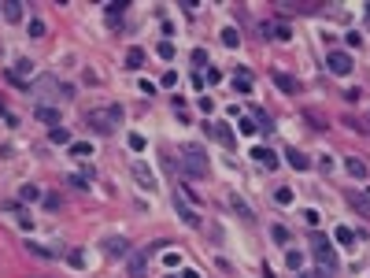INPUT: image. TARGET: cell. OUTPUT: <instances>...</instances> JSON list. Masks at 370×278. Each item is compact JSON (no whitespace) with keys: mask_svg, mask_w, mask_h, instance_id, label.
Instances as JSON below:
<instances>
[{"mask_svg":"<svg viewBox=\"0 0 370 278\" xmlns=\"http://www.w3.org/2000/svg\"><path fill=\"white\" fill-rule=\"evenodd\" d=\"M296 278H311V274H307V271H300V274H296Z\"/></svg>","mask_w":370,"mask_h":278,"instance_id":"obj_47","label":"cell"},{"mask_svg":"<svg viewBox=\"0 0 370 278\" xmlns=\"http://www.w3.org/2000/svg\"><path fill=\"white\" fill-rule=\"evenodd\" d=\"M130 148L141 152V148H145V137H141V134H130Z\"/></svg>","mask_w":370,"mask_h":278,"instance_id":"obj_40","label":"cell"},{"mask_svg":"<svg viewBox=\"0 0 370 278\" xmlns=\"http://www.w3.org/2000/svg\"><path fill=\"white\" fill-rule=\"evenodd\" d=\"M174 208H178V215H181V223L185 226H204V219H200V211H193L196 204H189L181 193H174Z\"/></svg>","mask_w":370,"mask_h":278,"instance_id":"obj_8","label":"cell"},{"mask_svg":"<svg viewBox=\"0 0 370 278\" xmlns=\"http://www.w3.org/2000/svg\"><path fill=\"white\" fill-rule=\"evenodd\" d=\"M30 74H34V59H26V56H22V59H15V67L8 71V78L26 93V78H30Z\"/></svg>","mask_w":370,"mask_h":278,"instance_id":"obj_9","label":"cell"},{"mask_svg":"<svg viewBox=\"0 0 370 278\" xmlns=\"http://www.w3.org/2000/svg\"><path fill=\"white\" fill-rule=\"evenodd\" d=\"M49 30H44V19H30V37H44Z\"/></svg>","mask_w":370,"mask_h":278,"instance_id":"obj_31","label":"cell"},{"mask_svg":"<svg viewBox=\"0 0 370 278\" xmlns=\"http://www.w3.org/2000/svg\"><path fill=\"white\" fill-rule=\"evenodd\" d=\"M100 249H104V256H126L133 245L126 241V238H119V234H111V238H104L100 241Z\"/></svg>","mask_w":370,"mask_h":278,"instance_id":"obj_11","label":"cell"},{"mask_svg":"<svg viewBox=\"0 0 370 278\" xmlns=\"http://www.w3.org/2000/svg\"><path fill=\"white\" fill-rule=\"evenodd\" d=\"M234 89L241 93V97H252V74H248V67H237V78H234Z\"/></svg>","mask_w":370,"mask_h":278,"instance_id":"obj_16","label":"cell"},{"mask_svg":"<svg viewBox=\"0 0 370 278\" xmlns=\"http://www.w3.org/2000/svg\"><path fill=\"white\" fill-rule=\"evenodd\" d=\"M163 264H167V267H178V264H181V256H178V252H167V256H163Z\"/></svg>","mask_w":370,"mask_h":278,"instance_id":"obj_41","label":"cell"},{"mask_svg":"<svg viewBox=\"0 0 370 278\" xmlns=\"http://www.w3.org/2000/svg\"><path fill=\"white\" fill-rule=\"evenodd\" d=\"M363 45V34H348V49H359Z\"/></svg>","mask_w":370,"mask_h":278,"instance_id":"obj_44","label":"cell"},{"mask_svg":"<svg viewBox=\"0 0 370 278\" xmlns=\"http://www.w3.org/2000/svg\"><path fill=\"white\" fill-rule=\"evenodd\" d=\"M311 256H315L322 278H333V271H337V252H333V241H330L326 234H318V230L311 234Z\"/></svg>","mask_w":370,"mask_h":278,"instance_id":"obj_2","label":"cell"},{"mask_svg":"<svg viewBox=\"0 0 370 278\" xmlns=\"http://www.w3.org/2000/svg\"><path fill=\"white\" fill-rule=\"evenodd\" d=\"M174 82H178V74H174V71H163V85H167V89H171Z\"/></svg>","mask_w":370,"mask_h":278,"instance_id":"obj_42","label":"cell"},{"mask_svg":"<svg viewBox=\"0 0 370 278\" xmlns=\"http://www.w3.org/2000/svg\"><path fill=\"white\" fill-rule=\"evenodd\" d=\"M274 200H278V204H292V189H289V185H278V189H274Z\"/></svg>","mask_w":370,"mask_h":278,"instance_id":"obj_28","label":"cell"},{"mask_svg":"<svg viewBox=\"0 0 370 278\" xmlns=\"http://www.w3.org/2000/svg\"><path fill=\"white\" fill-rule=\"evenodd\" d=\"M85 126L92 134H115L122 126V104H104V108H92V112H85Z\"/></svg>","mask_w":370,"mask_h":278,"instance_id":"obj_1","label":"cell"},{"mask_svg":"<svg viewBox=\"0 0 370 278\" xmlns=\"http://www.w3.org/2000/svg\"><path fill=\"white\" fill-rule=\"evenodd\" d=\"M270 238H274L278 245H285V241H289V230H285L282 223H274V226H270Z\"/></svg>","mask_w":370,"mask_h":278,"instance_id":"obj_30","label":"cell"},{"mask_svg":"<svg viewBox=\"0 0 370 278\" xmlns=\"http://www.w3.org/2000/svg\"><path fill=\"white\" fill-rule=\"evenodd\" d=\"M44 278H49V274H44Z\"/></svg>","mask_w":370,"mask_h":278,"instance_id":"obj_49","label":"cell"},{"mask_svg":"<svg viewBox=\"0 0 370 278\" xmlns=\"http://www.w3.org/2000/svg\"><path fill=\"white\" fill-rule=\"evenodd\" d=\"M178 278H200V271H196V267H185V271H181Z\"/></svg>","mask_w":370,"mask_h":278,"instance_id":"obj_45","label":"cell"},{"mask_svg":"<svg viewBox=\"0 0 370 278\" xmlns=\"http://www.w3.org/2000/svg\"><path fill=\"white\" fill-rule=\"evenodd\" d=\"M252 156H256L259 163H263V167H267V171H274V167H278V156H274V152H270V148H263V145H259V148H252Z\"/></svg>","mask_w":370,"mask_h":278,"instance_id":"obj_19","label":"cell"},{"mask_svg":"<svg viewBox=\"0 0 370 278\" xmlns=\"http://www.w3.org/2000/svg\"><path fill=\"white\" fill-rule=\"evenodd\" d=\"M326 67H330V74H337V78H348V74H352V67H356V63H352V56H348V52L333 49V52L326 56Z\"/></svg>","mask_w":370,"mask_h":278,"instance_id":"obj_5","label":"cell"},{"mask_svg":"<svg viewBox=\"0 0 370 278\" xmlns=\"http://www.w3.org/2000/svg\"><path fill=\"white\" fill-rule=\"evenodd\" d=\"M156 52H159V59H174V45H171V41H159Z\"/></svg>","mask_w":370,"mask_h":278,"instance_id":"obj_35","label":"cell"},{"mask_svg":"<svg viewBox=\"0 0 370 278\" xmlns=\"http://www.w3.org/2000/svg\"><path fill=\"white\" fill-rule=\"evenodd\" d=\"M193 63L204 67V63H207V49H193Z\"/></svg>","mask_w":370,"mask_h":278,"instance_id":"obj_37","label":"cell"},{"mask_svg":"<svg viewBox=\"0 0 370 278\" xmlns=\"http://www.w3.org/2000/svg\"><path fill=\"white\" fill-rule=\"evenodd\" d=\"M0 115H8V100H4V93H0Z\"/></svg>","mask_w":370,"mask_h":278,"instance_id":"obj_46","label":"cell"},{"mask_svg":"<svg viewBox=\"0 0 370 278\" xmlns=\"http://www.w3.org/2000/svg\"><path fill=\"white\" fill-rule=\"evenodd\" d=\"M34 115H37V122H44V126H59V112H56L52 104H37Z\"/></svg>","mask_w":370,"mask_h":278,"instance_id":"obj_15","label":"cell"},{"mask_svg":"<svg viewBox=\"0 0 370 278\" xmlns=\"http://www.w3.org/2000/svg\"><path fill=\"white\" fill-rule=\"evenodd\" d=\"M229 204H234V211L241 215V219H252V208H248V204H244V200H241L237 193H229Z\"/></svg>","mask_w":370,"mask_h":278,"instance_id":"obj_22","label":"cell"},{"mask_svg":"<svg viewBox=\"0 0 370 278\" xmlns=\"http://www.w3.org/2000/svg\"><path fill=\"white\" fill-rule=\"evenodd\" d=\"M285 156H289V163H292V167H296V171H307V167H311V163H307V156H304V152H300V148H289V152H285Z\"/></svg>","mask_w":370,"mask_h":278,"instance_id":"obj_20","label":"cell"},{"mask_svg":"<svg viewBox=\"0 0 370 278\" xmlns=\"http://www.w3.org/2000/svg\"><path fill=\"white\" fill-rule=\"evenodd\" d=\"M67 264H71V267H85V256H82L78 249H71V252H67Z\"/></svg>","mask_w":370,"mask_h":278,"instance_id":"obj_34","label":"cell"},{"mask_svg":"<svg viewBox=\"0 0 370 278\" xmlns=\"http://www.w3.org/2000/svg\"><path fill=\"white\" fill-rule=\"evenodd\" d=\"M19 197H22V200H41V189H37V185H22Z\"/></svg>","mask_w":370,"mask_h":278,"instance_id":"obj_33","label":"cell"},{"mask_svg":"<svg viewBox=\"0 0 370 278\" xmlns=\"http://www.w3.org/2000/svg\"><path fill=\"white\" fill-rule=\"evenodd\" d=\"M163 278H178V274H163Z\"/></svg>","mask_w":370,"mask_h":278,"instance_id":"obj_48","label":"cell"},{"mask_svg":"<svg viewBox=\"0 0 370 278\" xmlns=\"http://www.w3.org/2000/svg\"><path fill=\"white\" fill-rule=\"evenodd\" d=\"M222 45H226V49H237V45H241V37H237V30H234V26H226V30H222Z\"/></svg>","mask_w":370,"mask_h":278,"instance_id":"obj_26","label":"cell"},{"mask_svg":"<svg viewBox=\"0 0 370 278\" xmlns=\"http://www.w3.org/2000/svg\"><path fill=\"white\" fill-rule=\"evenodd\" d=\"M211 134H215V137H219V141H222L226 148H229V145H234V130H229V126H215Z\"/></svg>","mask_w":370,"mask_h":278,"instance_id":"obj_27","label":"cell"},{"mask_svg":"<svg viewBox=\"0 0 370 278\" xmlns=\"http://www.w3.org/2000/svg\"><path fill=\"white\" fill-rule=\"evenodd\" d=\"M71 156L89 160V156H92V145H89V141H71Z\"/></svg>","mask_w":370,"mask_h":278,"instance_id":"obj_21","label":"cell"},{"mask_svg":"<svg viewBox=\"0 0 370 278\" xmlns=\"http://www.w3.org/2000/svg\"><path fill=\"white\" fill-rule=\"evenodd\" d=\"M333 238L341 241V245H352V230H348V226H337V230H333Z\"/></svg>","mask_w":370,"mask_h":278,"instance_id":"obj_36","label":"cell"},{"mask_svg":"<svg viewBox=\"0 0 370 278\" xmlns=\"http://www.w3.org/2000/svg\"><path fill=\"white\" fill-rule=\"evenodd\" d=\"M344 167H348V175H352V178H370V167H366L359 156H348V160H344Z\"/></svg>","mask_w":370,"mask_h":278,"instance_id":"obj_18","label":"cell"},{"mask_svg":"<svg viewBox=\"0 0 370 278\" xmlns=\"http://www.w3.org/2000/svg\"><path fill=\"white\" fill-rule=\"evenodd\" d=\"M344 200L363 215V219H370V197H363V193H356V189H344Z\"/></svg>","mask_w":370,"mask_h":278,"instance_id":"obj_13","label":"cell"},{"mask_svg":"<svg viewBox=\"0 0 370 278\" xmlns=\"http://www.w3.org/2000/svg\"><path fill=\"white\" fill-rule=\"evenodd\" d=\"M49 137H52V145H67V141H71V130H67V126H52Z\"/></svg>","mask_w":370,"mask_h":278,"instance_id":"obj_25","label":"cell"},{"mask_svg":"<svg viewBox=\"0 0 370 278\" xmlns=\"http://www.w3.org/2000/svg\"><path fill=\"white\" fill-rule=\"evenodd\" d=\"M41 204L49 211H59V208H63V197H59V193H41Z\"/></svg>","mask_w":370,"mask_h":278,"instance_id":"obj_23","label":"cell"},{"mask_svg":"<svg viewBox=\"0 0 370 278\" xmlns=\"http://www.w3.org/2000/svg\"><path fill=\"white\" fill-rule=\"evenodd\" d=\"M237 126H241V134H244V137H252V134L259 130L256 122H252V115H241V122H237Z\"/></svg>","mask_w":370,"mask_h":278,"instance_id":"obj_29","label":"cell"},{"mask_svg":"<svg viewBox=\"0 0 370 278\" xmlns=\"http://www.w3.org/2000/svg\"><path fill=\"white\" fill-rule=\"evenodd\" d=\"M204 82H211V85H215V82H222V71H215V67H207V74H204Z\"/></svg>","mask_w":370,"mask_h":278,"instance_id":"obj_39","label":"cell"},{"mask_svg":"<svg viewBox=\"0 0 370 278\" xmlns=\"http://www.w3.org/2000/svg\"><path fill=\"white\" fill-rule=\"evenodd\" d=\"M270 82L282 89V93H289V97H296V93H300V82L292 78V74H285V71H274V74H270Z\"/></svg>","mask_w":370,"mask_h":278,"instance_id":"obj_12","label":"cell"},{"mask_svg":"<svg viewBox=\"0 0 370 278\" xmlns=\"http://www.w3.org/2000/svg\"><path fill=\"white\" fill-rule=\"evenodd\" d=\"M181 171L193 175V178H207V175H211L207 152L200 148V145H185V148H181Z\"/></svg>","mask_w":370,"mask_h":278,"instance_id":"obj_3","label":"cell"},{"mask_svg":"<svg viewBox=\"0 0 370 278\" xmlns=\"http://www.w3.org/2000/svg\"><path fill=\"white\" fill-rule=\"evenodd\" d=\"M67 182H71V185H78V189H89V178H85V175H71Z\"/></svg>","mask_w":370,"mask_h":278,"instance_id":"obj_38","label":"cell"},{"mask_svg":"<svg viewBox=\"0 0 370 278\" xmlns=\"http://www.w3.org/2000/svg\"><path fill=\"white\" fill-rule=\"evenodd\" d=\"M133 178H137V185H141L145 193H156L159 189V182H156V175H152V167L145 160H133Z\"/></svg>","mask_w":370,"mask_h":278,"instance_id":"obj_7","label":"cell"},{"mask_svg":"<svg viewBox=\"0 0 370 278\" xmlns=\"http://www.w3.org/2000/svg\"><path fill=\"white\" fill-rule=\"evenodd\" d=\"M259 30H263V37H270V41H289L292 37V30H289L285 19H263Z\"/></svg>","mask_w":370,"mask_h":278,"instance_id":"obj_6","label":"cell"},{"mask_svg":"<svg viewBox=\"0 0 370 278\" xmlns=\"http://www.w3.org/2000/svg\"><path fill=\"white\" fill-rule=\"evenodd\" d=\"M156 249H163V241H156V245H148V249H141V252H133L130 256V278H148V260H152V252Z\"/></svg>","mask_w":370,"mask_h":278,"instance_id":"obj_4","label":"cell"},{"mask_svg":"<svg viewBox=\"0 0 370 278\" xmlns=\"http://www.w3.org/2000/svg\"><path fill=\"white\" fill-rule=\"evenodd\" d=\"M304 219L311 223V226H318V211H315V208H307V211H304Z\"/></svg>","mask_w":370,"mask_h":278,"instance_id":"obj_43","label":"cell"},{"mask_svg":"<svg viewBox=\"0 0 370 278\" xmlns=\"http://www.w3.org/2000/svg\"><path fill=\"white\" fill-rule=\"evenodd\" d=\"M285 264H289L292 271H300V267H304V256H300L296 249H289V256H285Z\"/></svg>","mask_w":370,"mask_h":278,"instance_id":"obj_32","label":"cell"},{"mask_svg":"<svg viewBox=\"0 0 370 278\" xmlns=\"http://www.w3.org/2000/svg\"><path fill=\"white\" fill-rule=\"evenodd\" d=\"M141 63H145V52H141V49H130V52H126V67H130V71H137Z\"/></svg>","mask_w":370,"mask_h":278,"instance_id":"obj_24","label":"cell"},{"mask_svg":"<svg viewBox=\"0 0 370 278\" xmlns=\"http://www.w3.org/2000/svg\"><path fill=\"white\" fill-rule=\"evenodd\" d=\"M0 19L22 23V4H19V0H0Z\"/></svg>","mask_w":370,"mask_h":278,"instance_id":"obj_14","label":"cell"},{"mask_svg":"<svg viewBox=\"0 0 370 278\" xmlns=\"http://www.w3.org/2000/svg\"><path fill=\"white\" fill-rule=\"evenodd\" d=\"M130 8V0H107L104 4V19H107V26H115V30H122V11Z\"/></svg>","mask_w":370,"mask_h":278,"instance_id":"obj_10","label":"cell"},{"mask_svg":"<svg viewBox=\"0 0 370 278\" xmlns=\"http://www.w3.org/2000/svg\"><path fill=\"white\" fill-rule=\"evenodd\" d=\"M26 249L34 252V256H41V260H56V256H59L56 245H41V241H26Z\"/></svg>","mask_w":370,"mask_h":278,"instance_id":"obj_17","label":"cell"}]
</instances>
